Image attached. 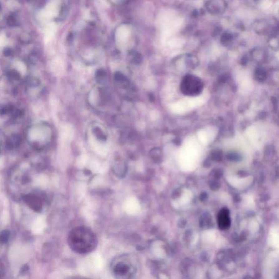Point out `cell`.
<instances>
[{
  "mask_svg": "<svg viewBox=\"0 0 279 279\" xmlns=\"http://www.w3.org/2000/svg\"><path fill=\"white\" fill-rule=\"evenodd\" d=\"M68 243L70 249L79 254L92 252L97 246L98 239L94 232L84 226L75 227L70 231Z\"/></svg>",
  "mask_w": 279,
  "mask_h": 279,
  "instance_id": "1",
  "label": "cell"
},
{
  "mask_svg": "<svg viewBox=\"0 0 279 279\" xmlns=\"http://www.w3.org/2000/svg\"><path fill=\"white\" fill-rule=\"evenodd\" d=\"M110 269L113 276L116 279H132L137 273V261L129 254L119 255L111 262Z\"/></svg>",
  "mask_w": 279,
  "mask_h": 279,
  "instance_id": "2",
  "label": "cell"
},
{
  "mask_svg": "<svg viewBox=\"0 0 279 279\" xmlns=\"http://www.w3.org/2000/svg\"><path fill=\"white\" fill-rule=\"evenodd\" d=\"M180 89L184 95L196 96L201 93L204 89V84L197 76L188 74L183 79Z\"/></svg>",
  "mask_w": 279,
  "mask_h": 279,
  "instance_id": "3",
  "label": "cell"
},
{
  "mask_svg": "<svg viewBox=\"0 0 279 279\" xmlns=\"http://www.w3.org/2000/svg\"><path fill=\"white\" fill-rule=\"evenodd\" d=\"M278 22L275 18H263L256 20L253 22V29L257 35L270 37L278 34Z\"/></svg>",
  "mask_w": 279,
  "mask_h": 279,
  "instance_id": "4",
  "label": "cell"
},
{
  "mask_svg": "<svg viewBox=\"0 0 279 279\" xmlns=\"http://www.w3.org/2000/svg\"><path fill=\"white\" fill-rule=\"evenodd\" d=\"M204 7L207 12L211 15H222L226 11L227 0H207Z\"/></svg>",
  "mask_w": 279,
  "mask_h": 279,
  "instance_id": "5",
  "label": "cell"
},
{
  "mask_svg": "<svg viewBox=\"0 0 279 279\" xmlns=\"http://www.w3.org/2000/svg\"><path fill=\"white\" fill-rule=\"evenodd\" d=\"M218 224L219 228L221 230L227 229L230 226L231 219L229 217V210L227 208H223L219 213Z\"/></svg>",
  "mask_w": 279,
  "mask_h": 279,
  "instance_id": "6",
  "label": "cell"
},
{
  "mask_svg": "<svg viewBox=\"0 0 279 279\" xmlns=\"http://www.w3.org/2000/svg\"><path fill=\"white\" fill-rule=\"evenodd\" d=\"M251 56L256 61H262L266 58L267 53L263 48H256L252 51Z\"/></svg>",
  "mask_w": 279,
  "mask_h": 279,
  "instance_id": "7",
  "label": "cell"
},
{
  "mask_svg": "<svg viewBox=\"0 0 279 279\" xmlns=\"http://www.w3.org/2000/svg\"><path fill=\"white\" fill-rule=\"evenodd\" d=\"M234 39V36L231 33L225 32L223 33L221 36L220 41L221 43L223 46H227L231 43Z\"/></svg>",
  "mask_w": 279,
  "mask_h": 279,
  "instance_id": "8",
  "label": "cell"
},
{
  "mask_svg": "<svg viewBox=\"0 0 279 279\" xmlns=\"http://www.w3.org/2000/svg\"><path fill=\"white\" fill-rule=\"evenodd\" d=\"M129 32L128 29L125 27H122L119 28L117 32V37L120 41H125L129 37Z\"/></svg>",
  "mask_w": 279,
  "mask_h": 279,
  "instance_id": "9",
  "label": "cell"
},
{
  "mask_svg": "<svg viewBox=\"0 0 279 279\" xmlns=\"http://www.w3.org/2000/svg\"><path fill=\"white\" fill-rule=\"evenodd\" d=\"M210 214H204L200 219V226L209 228L212 226V218H210Z\"/></svg>",
  "mask_w": 279,
  "mask_h": 279,
  "instance_id": "10",
  "label": "cell"
},
{
  "mask_svg": "<svg viewBox=\"0 0 279 279\" xmlns=\"http://www.w3.org/2000/svg\"><path fill=\"white\" fill-rule=\"evenodd\" d=\"M269 38L268 43L270 47L274 50H277L279 48V38L277 35L271 36Z\"/></svg>",
  "mask_w": 279,
  "mask_h": 279,
  "instance_id": "11",
  "label": "cell"
},
{
  "mask_svg": "<svg viewBox=\"0 0 279 279\" xmlns=\"http://www.w3.org/2000/svg\"><path fill=\"white\" fill-rule=\"evenodd\" d=\"M255 78L259 81H263L267 79L266 71L261 68H258L256 70Z\"/></svg>",
  "mask_w": 279,
  "mask_h": 279,
  "instance_id": "12",
  "label": "cell"
},
{
  "mask_svg": "<svg viewBox=\"0 0 279 279\" xmlns=\"http://www.w3.org/2000/svg\"><path fill=\"white\" fill-rule=\"evenodd\" d=\"M9 237V232L8 231H3L0 234V243L4 244L8 241Z\"/></svg>",
  "mask_w": 279,
  "mask_h": 279,
  "instance_id": "13",
  "label": "cell"
},
{
  "mask_svg": "<svg viewBox=\"0 0 279 279\" xmlns=\"http://www.w3.org/2000/svg\"><path fill=\"white\" fill-rule=\"evenodd\" d=\"M212 158L213 160H215V161H220L222 159V152L218 150L214 151L212 153Z\"/></svg>",
  "mask_w": 279,
  "mask_h": 279,
  "instance_id": "14",
  "label": "cell"
},
{
  "mask_svg": "<svg viewBox=\"0 0 279 279\" xmlns=\"http://www.w3.org/2000/svg\"><path fill=\"white\" fill-rule=\"evenodd\" d=\"M227 158H228L229 160H232V161H238V160H240V156L238 154L232 153L228 154Z\"/></svg>",
  "mask_w": 279,
  "mask_h": 279,
  "instance_id": "15",
  "label": "cell"
},
{
  "mask_svg": "<svg viewBox=\"0 0 279 279\" xmlns=\"http://www.w3.org/2000/svg\"><path fill=\"white\" fill-rule=\"evenodd\" d=\"M210 189L212 190H217V189H218L219 188V187L220 186V184L218 182L213 181V182H211V183L210 184Z\"/></svg>",
  "mask_w": 279,
  "mask_h": 279,
  "instance_id": "16",
  "label": "cell"
},
{
  "mask_svg": "<svg viewBox=\"0 0 279 279\" xmlns=\"http://www.w3.org/2000/svg\"><path fill=\"white\" fill-rule=\"evenodd\" d=\"M207 194L206 193H202L200 196V199L202 201H204V200H206L207 199Z\"/></svg>",
  "mask_w": 279,
  "mask_h": 279,
  "instance_id": "17",
  "label": "cell"
},
{
  "mask_svg": "<svg viewBox=\"0 0 279 279\" xmlns=\"http://www.w3.org/2000/svg\"><path fill=\"white\" fill-rule=\"evenodd\" d=\"M248 61V58L247 57V56L243 57V58L242 59V61H241L242 65H244L245 64H247Z\"/></svg>",
  "mask_w": 279,
  "mask_h": 279,
  "instance_id": "18",
  "label": "cell"
},
{
  "mask_svg": "<svg viewBox=\"0 0 279 279\" xmlns=\"http://www.w3.org/2000/svg\"><path fill=\"white\" fill-rule=\"evenodd\" d=\"M227 76L226 75H223L220 78V81L221 82H225V81H226V80H227Z\"/></svg>",
  "mask_w": 279,
  "mask_h": 279,
  "instance_id": "19",
  "label": "cell"
}]
</instances>
